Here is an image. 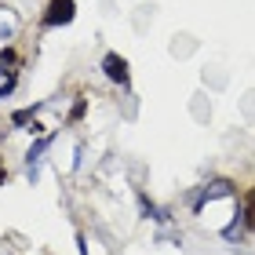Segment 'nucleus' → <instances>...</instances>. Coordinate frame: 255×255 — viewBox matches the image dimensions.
Segmentation results:
<instances>
[{
    "instance_id": "1",
    "label": "nucleus",
    "mask_w": 255,
    "mask_h": 255,
    "mask_svg": "<svg viewBox=\"0 0 255 255\" xmlns=\"http://www.w3.org/2000/svg\"><path fill=\"white\" fill-rule=\"evenodd\" d=\"M77 18V4L73 0H51L48 11H44V26L55 29V26H69Z\"/></svg>"
},
{
    "instance_id": "2",
    "label": "nucleus",
    "mask_w": 255,
    "mask_h": 255,
    "mask_svg": "<svg viewBox=\"0 0 255 255\" xmlns=\"http://www.w3.org/2000/svg\"><path fill=\"white\" fill-rule=\"evenodd\" d=\"M102 73H106L110 80H113V84H121V88H128V84H131V73H128V62L121 59V55H106V59H102Z\"/></svg>"
},
{
    "instance_id": "3",
    "label": "nucleus",
    "mask_w": 255,
    "mask_h": 255,
    "mask_svg": "<svg viewBox=\"0 0 255 255\" xmlns=\"http://www.w3.org/2000/svg\"><path fill=\"white\" fill-rule=\"evenodd\" d=\"M48 146H51V138H40V142L33 146L29 153H26V171H29V179H37V164H40V153H44Z\"/></svg>"
},
{
    "instance_id": "4",
    "label": "nucleus",
    "mask_w": 255,
    "mask_h": 255,
    "mask_svg": "<svg viewBox=\"0 0 255 255\" xmlns=\"http://www.w3.org/2000/svg\"><path fill=\"white\" fill-rule=\"evenodd\" d=\"M245 226L255 230V186L245 193Z\"/></svg>"
},
{
    "instance_id": "5",
    "label": "nucleus",
    "mask_w": 255,
    "mask_h": 255,
    "mask_svg": "<svg viewBox=\"0 0 255 255\" xmlns=\"http://www.w3.org/2000/svg\"><path fill=\"white\" fill-rule=\"evenodd\" d=\"M33 113H37V106H33V110H18L11 121H15V124H29V121H33Z\"/></svg>"
},
{
    "instance_id": "6",
    "label": "nucleus",
    "mask_w": 255,
    "mask_h": 255,
    "mask_svg": "<svg viewBox=\"0 0 255 255\" xmlns=\"http://www.w3.org/2000/svg\"><path fill=\"white\" fill-rule=\"evenodd\" d=\"M11 88H15V77H7V80H4V88H0V99L11 95Z\"/></svg>"
},
{
    "instance_id": "7",
    "label": "nucleus",
    "mask_w": 255,
    "mask_h": 255,
    "mask_svg": "<svg viewBox=\"0 0 255 255\" xmlns=\"http://www.w3.org/2000/svg\"><path fill=\"white\" fill-rule=\"evenodd\" d=\"M0 182H4V168H0Z\"/></svg>"
}]
</instances>
